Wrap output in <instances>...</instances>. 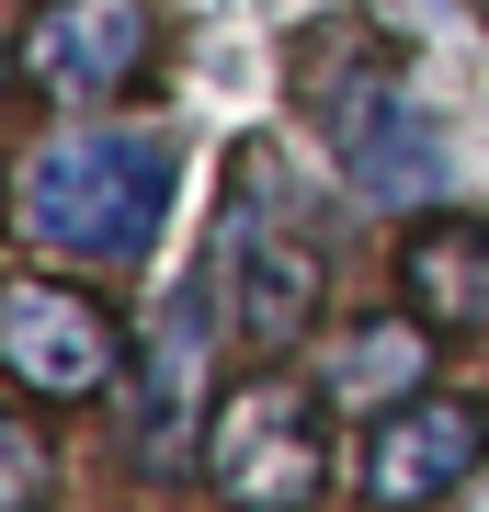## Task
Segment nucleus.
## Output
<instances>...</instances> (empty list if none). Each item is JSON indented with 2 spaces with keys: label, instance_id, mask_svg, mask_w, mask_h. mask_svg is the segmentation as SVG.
Instances as JSON below:
<instances>
[{
  "label": "nucleus",
  "instance_id": "3",
  "mask_svg": "<svg viewBox=\"0 0 489 512\" xmlns=\"http://www.w3.org/2000/svg\"><path fill=\"white\" fill-rule=\"evenodd\" d=\"M489 456V410L478 399H444V387H410V399H376L364 410V501H387V512H421V501H444V490H467Z\"/></svg>",
  "mask_w": 489,
  "mask_h": 512
},
{
  "label": "nucleus",
  "instance_id": "1",
  "mask_svg": "<svg viewBox=\"0 0 489 512\" xmlns=\"http://www.w3.org/2000/svg\"><path fill=\"white\" fill-rule=\"evenodd\" d=\"M171 183H182V148L148 137V126H91V137H57L35 148L23 171V228L69 262H137L171 217Z\"/></svg>",
  "mask_w": 489,
  "mask_h": 512
},
{
  "label": "nucleus",
  "instance_id": "6",
  "mask_svg": "<svg viewBox=\"0 0 489 512\" xmlns=\"http://www.w3.org/2000/svg\"><path fill=\"white\" fill-rule=\"evenodd\" d=\"M114 319L91 308L80 285H35L23 274L12 296H0V365H12L23 399H103L114 387Z\"/></svg>",
  "mask_w": 489,
  "mask_h": 512
},
{
  "label": "nucleus",
  "instance_id": "4",
  "mask_svg": "<svg viewBox=\"0 0 489 512\" xmlns=\"http://www.w3.org/2000/svg\"><path fill=\"white\" fill-rule=\"evenodd\" d=\"M148 46H160L148 0H35V12H23V92L91 114V103L137 92Z\"/></svg>",
  "mask_w": 489,
  "mask_h": 512
},
{
  "label": "nucleus",
  "instance_id": "7",
  "mask_svg": "<svg viewBox=\"0 0 489 512\" xmlns=\"http://www.w3.org/2000/svg\"><path fill=\"white\" fill-rule=\"evenodd\" d=\"M330 148H342V183L364 205H421L444 183V148H433V126L410 114V92L387 69H364V80L330 92Z\"/></svg>",
  "mask_w": 489,
  "mask_h": 512
},
{
  "label": "nucleus",
  "instance_id": "2",
  "mask_svg": "<svg viewBox=\"0 0 489 512\" xmlns=\"http://www.w3.org/2000/svg\"><path fill=\"white\" fill-rule=\"evenodd\" d=\"M205 478H217L228 501H319L330 490V376L308 387L296 365H262L217 387V410H205Z\"/></svg>",
  "mask_w": 489,
  "mask_h": 512
},
{
  "label": "nucleus",
  "instance_id": "10",
  "mask_svg": "<svg viewBox=\"0 0 489 512\" xmlns=\"http://www.w3.org/2000/svg\"><path fill=\"white\" fill-rule=\"evenodd\" d=\"M421 342H444V330L433 319H421V330H399V319L353 330L342 365H330V399H410V387H421Z\"/></svg>",
  "mask_w": 489,
  "mask_h": 512
},
{
  "label": "nucleus",
  "instance_id": "8",
  "mask_svg": "<svg viewBox=\"0 0 489 512\" xmlns=\"http://www.w3.org/2000/svg\"><path fill=\"white\" fill-rule=\"evenodd\" d=\"M217 239H228V308H239V330H251L262 353L308 342V319H319V251L273 217V183H251V205H239Z\"/></svg>",
  "mask_w": 489,
  "mask_h": 512
},
{
  "label": "nucleus",
  "instance_id": "9",
  "mask_svg": "<svg viewBox=\"0 0 489 512\" xmlns=\"http://www.w3.org/2000/svg\"><path fill=\"white\" fill-rule=\"evenodd\" d=\"M399 285H410V319H433L444 342L489 330V228H421V239H399Z\"/></svg>",
  "mask_w": 489,
  "mask_h": 512
},
{
  "label": "nucleus",
  "instance_id": "5",
  "mask_svg": "<svg viewBox=\"0 0 489 512\" xmlns=\"http://www.w3.org/2000/svg\"><path fill=\"white\" fill-rule=\"evenodd\" d=\"M205 296L217 285H171L160 296V319H148V365H137V410H126V456H137V478H182L194 467V444H205Z\"/></svg>",
  "mask_w": 489,
  "mask_h": 512
}]
</instances>
